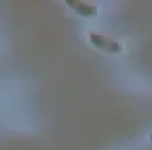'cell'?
Instances as JSON below:
<instances>
[{
  "label": "cell",
  "instance_id": "1",
  "mask_svg": "<svg viewBox=\"0 0 152 150\" xmlns=\"http://www.w3.org/2000/svg\"><path fill=\"white\" fill-rule=\"evenodd\" d=\"M88 39H90V42H92L96 48L104 50V51H108V53H120V51H122V44H120V42H117V41H113V39H110V37H104V36H101V34L90 32V34H88Z\"/></svg>",
  "mask_w": 152,
  "mask_h": 150
},
{
  "label": "cell",
  "instance_id": "2",
  "mask_svg": "<svg viewBox=\"0 0 152 150\" xmlns=\"http://www.w3.org/2000/svg\"><path fill=\"white\" fill-rule=\"evenodd\" d=\"M67 5H69L71 9H75L78 14L85 16V18H92V16L97 14V7H96V5H90V4H83V2H73V0H69Z\"/></svg>",
  "mask_w": 152,
  "mask_h": 150
},
{
  "label": "cell",
  "instance_id": "3",
  "mask_svg": "<svg viewBox=\"0 0 152 150\" xmlns=\"http://www.w3.org/2000/svg\"><path fill=\"white\" fill-rule=\"evenodd\" d=\"M149 140H151V143H152V133H151V136H149Z\"/></svg>",
  "mask_w": 152,
  "mask_h": 150
}]
</instances>
